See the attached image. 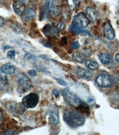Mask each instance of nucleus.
<instances>
[{
    "instance_id": "nucleus-20",
    "label": "nucleus",
    "mask_w": 119,
    "mask_h": 135,
    "mask_svg": "<svg viewBox=\"0 0 119 135\" xmlns=\"http://www.w3.org/2000/svg\"><path fill=\"white\" fill-rule=\"evenodd\" d=\"M72 59L78 63H83L85 60V57L81 52H75L72 54Z\"/></svg>"
},
{
    "instance_id": "nucleus-18",
    "label": "nucleus",
    "mask_w": 119,
    "mask_h": 135,
    "mask_svg": "<svg viewBox=\"0 0 119 135\" xmlns=\"http://www.w3.org/2000/svg\"><path fill=\"white\" fill-rule=\"evenodd\" d=\"M67 6L70 11H74L80 3V0H66Z\"/></svg>"
},
{
    "instance_id": "nucleus-39",
    "label": "nucleus",
    "mask_w": 119,
    "mask_h": 135,
    "mask_svg": "<svg viewBox=\"0 0 119 135\" xmlns=\"http://www.w3.org/2000/svg\"><path fill=\"white\" fill-rule=\"evenodd\" d=\"M0 2H1V0H0Z\"/></svg>"
},
{
    "instance_id": "nucleus-32",
    "label": "nucleus",
    "mask_w": 119,
    "mask_h": 135,
    "mask_svg": "<svg viewBox=\"0 0 119 135\" xmlns=\"http://www.w3.org/2000/svg\"><path fill=\"white\" fill-rule=\"evenodd\" d=\"M4 23V19L2 17L0 16V27L3 26Z\"/></svg>"
},
{
    "instance_id": "nucleus-5",
    "label": "nucleus",
    "mask_w": 119,
    "mask_h": 135,
    "mask_svg": "<svg viewBox=\"0 0 119 135\" xmlns=\"http://www.w3.org/2000/svg\"><path fill=\"white\" fill-rule=\"evenodd\" d=\"M38 95L34 93H29L23 98L22 104L25 108H34L39 103Z\"/></svg>"
},
{
    "instance_id": "nucleus-27",
    "label": "nucleus",
    "mask_w": 119,
    "mask_h": 135,
    "mask_svg": "<svg viewBox=\"0 0 119 135\" xmlns=\"http://www.w3.org/2000/svg\"><path fill=\"white\" fill-rule=\"evenodd\" d=\"M56 80L57 81L60 85H62V86H67V83L64 80L61 79H59V78H56Z\"/></svg>"
},
{
    "instance_id": "nucleus-13",
    "label": "nucleus",
    "mask_w": 119,
    "mask_h": 135,
    "mask_svg": "<svg viewBox=\"0 0 119 135\" xmlns=\"http://www.w3.org/2000/svg\"><path fill=\"white\" fill-rule=\"evenodd\" d=\"M1 68L2 72L7 75H12L15 71V66L11 63H7L3 64Z\"/></svg>"
},
{
    "instance_id": "nucleus-19",
    "label": "nucleus",
    "mask_w": 119,
    "mask_h": 135,
    "mask_svg": "<svg viewBox=\"0 0 119 135\" xmlns=\"http://www.w3.org/2000/svg\"><path fill=\"white\" fill-rule=\"evenodd\" d=\"M70 9L69 7L67 8L66 7L62 8L61 10V15L63 19L66 21H69L70 20L71 13L70 12Z\"/></svg>"
},
{
    "instance_id": "nucleus-3",
    "label": "nucleus",
    "mask_w": 119,
    "mask_h": 135,
    "mask_svg": "<svg viewBox=\"0 0 119 135\" xmlns=\"http://www.w3.org/2000/svg\"><path fill=\"white\" fill-rule=\"evenodd\" d=\"M62 95L65 102L71 106L78 108L79 106L83 103V101L78 98L75 94L70 92L69 88H66L62 90Z\"/></svg>"
},
{
    "instance_id": "nucleus-21",
    "label": "nucleus",
    "mask_w": 119,
    "mask_h": 135,
    "mask_svg": "<svg viewBox=\"0 0 119 135\" xmlns=\"http://www.w3.org/2000/svg\"><path fill=\"white\" fill-rule=\"evenodd\" d=\"M49 2H47L45 4L44 6L43 7V12H42V18L43 20L47 19L49 16V13L50 11V5Z\"/></svg>"
},
{
    "instance_id": "nucleus-7",
    "label": "nucleus",
    "mask_w": 119,
    "mask_h": 135,
    "mask_svg": "<svg viewBox=\"0 0 119 135\" xmlns=\"http://www.w3.org/2000/svg\"><path fill=\"white\" fill-rule=\"evenodd\" d=\"M95 82L97 85L101 88H109L114 84L113 79L108 74H102L97 76Z\"/></svg>"
},
{
    "instance_id": "nucleus-37",
    "label": "nucleus",
    "mask_w": 119,
    "mask_h": 135,
    "mask_svg": "<svg viewBox=\"0 0 119 135\" xmlns=\"http://www.w3.org/2000/svg\"><path fill=\"white\" fill-rule=\"evenodd\" d=\"M40 57H42V59H44L45 60H48V61L50 60V59L49 58L46 57V56L44 55H40Z\"/></svg>"
},
{
    "instance_id": "nucleus-9",
    "label": "nucleus",
    "mask_w": 119,
    "mask_h": 135,
    "mask_svg": "<svg viewBox=\"0 0 119 135\" xmlns=\"http://www.w3.org/2000/svg\"><path fill=\"white\" fill-rule=\"evenodd\" d=\"M104 33L108 40H113L115 37V31L109 22H106L104 26Z\"/></svg>"
},
{
    "instance_id": "nucleus-30",
    "label": "nucleus",
    "mask_w": 119,
    "mask_h": 135,
    "mask_svg": "<svg viewBox=\"0 0 119 135\" xmlns=\"http://www.w3.org/2000/svg\"><path fill=\"white\" fill-rule=\"evenodd\" d=\"M53 93L56 98H59L60 97V93L57 89H54L53 90Z\"/></svg>"
},
{
    "instance_id": "nucleus-15",
    "label": "nucleus",
    "mask_w": 119,
    "mask_h": 135,
    "mask_svg": "<svg viewBox=\"0 0 119 135\" xmlns=\"http://www.w3.org/2000/svg\"><path fill=\"white\" fill-rule=\"evenodd\" d=\"M8 84V79L7 74L2 72L1 68H0V91L3 90Z\"/></svg>"
},
{
    "instance_id": "nucleus-38",
    "label": "nucleus",
    "mask_w": 119,
    "mask_h": 135,
    "mask_svg": "<svg viewBox=\"0 0 119 135\" xmlns=\"http://www.w3.org/2000/svg\"><path fill=\"white\" fill-rule=\"evenodd\" d=\"M15 1L18 2L20 3H24L25 4L27 2V0H15Z\"/></svg>"
},
{
    "instance_id": "nucleus-36",
    "label": "nucleus",
    "mask_w": 119,
    "mask_h": 135,
    "mask_svg": "<svg viewBox=\"0 0 119 135\" xmlns=\"http://www.w3.org/2000/svg\"><path fill=\"white\" fill-rule=\"evenodd\" d=\"M2 122H3V116H2L1 112L0 111V125L2 124Z\"/></svg>"
},
{
    "instance_id": "nucleus-1",
    "label": "nucleus",
    "mask_w": 119,
    "mask_h": 135,
    "mask_svg": "<svg viewBox=\"0 0 119 135\" xmlns=\"http://www.w3.org/2000/svg\"><path fill=\"white\" fill-rule=\"evenodd\" d=\"M63 118L66 124L73 128L84 125L86 121V119L82 112L76 110L65 111Z\"/></svg>"
},
{
    "instance_id": "nucleus-11",
    "label": "nucleus",
    "mask_w": 119,
    "mask_h": 135,
    "mask_svg": "<svg viewBox=\"0 0 119 135\" xmlns=\"http://www.w3.org/2000/svg\"><path fill=\"white\" fill-rule=\"evenodd\" d=\"M100 62L105 65L110 64L113 62L112 56L108 53H102L98 55Z\"/></svg>"
},
{
    "instance_id": "nucleus-23",
    "label": "nucleus",
    "mask_w": 119,
    "mask_h": 135,
    "mask_svg": "<svg viewBox=\"0 0 119 135\" xmlns=\"http://www.w3.org/2000/svg\"><path fill=\"white\" fill-rule=\"evenodd\" d=\"M25 59L29 61H35L37 60V57L30 53H27L25 55Z\"/></svg>"
},
{
    "instance_id": "nucleus-34",
    "label": "nucleus",
    "mask_w": 119,
    "mask_h": 135,
    "mask_svg": "<svg viewBox=\"0 0 119 135\" xmlns=\"http://www.w3.org/2000/svg\"><path fill=\"white\" fill-rule=\"evenodd\" d=\"M114 80L116 81L117 83L119 84V75L118 74L114 75Z\"/></svg>"
},
{
    "instance_id": "nucleus-16",
    "label": "nucleus",
    "mask_w": 119,
    "mask_h": 135,
    "mask_svg": "<svg viewBox=\"0 0 119 135\" xmlns=\"http://www.w3.org/2000/svg\"><path fill=\"white\" fill-rule=\"evenodd\" d=\"M86 66L90 70H95L99 67V64L97 61L92 59H88L85 61Z\"/></svg>"
},
{
    "instance_id": "nucleus-22",
    "label": "nucleus",
    "mask_w": 119,
    "mask_h": 135,
    "mask_svg": "<svg viewBox=\"0 0 119 135\" xmlns=\"http://www.w3.org/2000/svg\"><path fill=\"white\" fill-rule=\"evenodd\" d=\"M56 31H57V30H55L53 27H52V26H51L49 25H46L43 28L44 34L47 36L51 35V34H54L55 32H56Z\"/></svg>"
},
{
    "instance_id": "nucleus-10",
    "label": "nucleus",
    "mask_w": 119,
    "mask_h": 135,
    "mask_svg": "<svg viewBox=\"0 0 119 135\" xmlns=\"http://www.w3.org/2000/svg\"><path fill=\"white\" fill-rule=\"evenodd\" d=\"M22 19L25 22H29L33 20L35 18L36 13L34 10L32 8H26L21 16Z\"/></svg>"
},
{
    "instance_id": "nucleus-17",
    "label": "nucleus",
    "mask_w": 119,
    "mask_h": 135,
    "mask_svg": "<svg viewBox=\"0 0 119 135\" xmlns=\"http://www.w3.org/2000/svg\"><path fill=\"white\" fill-rule=\"evenodd\" d=\"M50 10L51 11V12L53 15L55 17L58 16L60 12V9L59 6L56 5L54 1H53L51 3L50 6Z\"/></svg>"
},
{
    "instance_id": "nucleus-26",
    "label": "nucleus",
    "mask_w": 119,
    "mask_h": 135,
    "mask_svg": "<svg viewBox=\"0 0 119 135\" xmlns=\"http://www.w3.org/2000/svg\"><path fill=\"white\" fill-rule=\"evenodd\" d=\"M7 57L11 59H14L15 57V52L14 50H11L8 52L7 53Z\"/></svg>"
},
{
    "instance_id": "nucleus-4",
    "label": "nucleus",
    "mask_w": 119,
    "mask_h": 135,
    "mask_svg": "<svg viewBox=\"0 0 119 135\" xmlns=\"http://www.w3.org/2000/svg\"><path fill=\"white\" fill-rule=\"evenodd\" d=\"M46 118L51 125H57L59 123V111L57 106L51 105L46 112Z\"/></svg>"
},
{
    "instance_id": "nucleus-28",
    "label": "nucleus",
    "mask_w": 119,
    "mask_h": 135,
    "mask_svg": "<svg viewBox=\"0 0 119 135\" xmlns=\"http://www.w3.org/2000/svg\"><path fill=\"white\" fill-rule=\"evenodd\" d=\"M79 46H80L77 42H74L71 44V48L73 49H77L79 48Z\"/></svg>"
},
{
    "instance_id": "nucleus-33",
    "label": "nucleus",
    "mask_w": 119,
    "mask_h": 135,
    "mask_svg": "<svg viewBox=\"0 0 119 135\" xmlns=\"http://www.w3.org/2000/svg\"><path fill=\"white\" fill-rule=\"evenodd\" d=\"M61 43L62 45H65L67 43V39L66 37H63L62 38L61 41Z\"/></svg>"
},
{
    "instance_id": "nucleus-12",
    "label": "nucleus",
    "mask_w": 119,
    "mask_h": 135,
    "mask_svg": "<svg viewBox=\"0 0 119 135\" xmlns=\"http://www.w3.org/2000/svg\"><path fill=\"white\" fill-rule=\"evenodd\" d=\"M86 16L89 20L92 22H95L98 18L99 14L98 12L94 8L92 7H87L86 10Z\"/></svg>"
},
{
    "instance_id": "nucleus-24",
    "label": "nucleus",
    "mask_w": 119,
    "mask_h": 135,
    "mask_svg": "<svg viewBox=\"0 0 119 135\" xmlns=\"http://www.w3.org/2000/svg\"><path fill=\"white\" fill-rule=\"evenodd\" d=\"M66 28V25L65 24L64 22L62 21H60L59 22V23L57 26V28H56V30L58 31H63Z\"/></svg>"
},
{
    "instance_id": "nucleus-35",
    "label": "nucleus",
    "mask_w": 119,
    "mask_h": 135,
    "mask_svg": "<svg viewBox=\"0 0 119 135\" xmlns=\"http://www.w3.org/2000/svg\"><path fill=\"white\" fill-rule=\"evenodd\" d=\"M115 60L117 63H119V53H117L115 56Z\"/></svg>"
},
{
    "instance_id": "nucleus-29",
    "label": "nucleus",
    "mask_w": 119,
    "mask_h": 135,
    "mask_svg": "<svg viewBox=\"0 0 119 135\" xmlns=\"http://www.w3.org/2000/svg\"><path fill=\"white\" fill-rule=\"evenodd\" d=\"M28 74L30 76H35L37 75V71L35 70H30L28 71Z\"/></svg>"
},
{
    "instance_id": "nucleus-31",
    "label": "nucleus",
    "mask_w": 119,
    "mask_h": 135,
    "mask_svg": "<svg viewBox=\"0 0 119 135\" xmlns=\"http://www.w3.org/2000/svg\"><path fill=\"white\" fill-rule=\"evenodd\" d=\"M15 131L13 130H9L7 131H6L4 132L3 133V134H13L14 133Z\"/></svg>"
},
{
    "instance_id": "nucleus-6",
    "label": "nucleus",
    "mask_w": 119,
    "mask_h": 135,
    "mask_svg": "<svg viewBox=\"0 0 119 135\" xmlns=\"http://www.w3.org/2000/svg\"><path fill=\"white\" fill-rule=\"evenodd\" d=\"M89 20L86 14L80 12L75 16L73 18L74 25L79 28L84 29L87 28L89 24Z\"/></svg>"
},
{
    "instance_id": "nucleus-8",
    "label": "nucleus",
    "mask_w": 119,
    "mask_h": 135,
    "mask_svg": "<svg viewBox=\"0 0 119 135\" xmlns=\"http://www.w3.org/2000/svg\"><path fill=\"white\" fill-rule=\"evenodd\" d=\"M75 74L79 78L83 79L85 80H89L92 76V73L84 68L78 66L75 70Z\"/></svg>"
},
{
    "instance_id": "nucleus-25",
    "label": "nucleus",
    "mask_w": 119,
    "mask_h": 135,
    "mask_svg": "<svg viewBox=\"0 0 119 135\" xmlns=\"http://www.w3.org/2000/svg\"><path fill=\"white\" fill-rule=\"evenodd\" d=\"M81 54L84 56V57H89L90 55H92V52L89 49H82L80 52Z\"/></svg>"
},
{
    "instance_id": "nucleus-14",
    "label": "nucleus",
    "mask_w": 119,
    "mask_h": 135,
    "mask_svg": "<svg viewBox=\"0 0 119 135\" xmlns=\"http://www.w3.org/2000/svg\"><path fill=\"white\" fill-rule=\"evenodd\" d=\"M13 8L16 14L22 16L25 10V4L20 3L17 1H14L13 4Z\"/></svg>"
},
{
    "instance_id": "nucleus-2",
    "label": "nucleus",
    "mask_w": 119,
    "mask_h": 135,
    "mask_svg": "<svg viewBox=\"0 0 119 135\" xmlns=\"http://www.w3.org/2000/svg\"><path fill=\"white\" fill-rule=\"evenodd\" d=\"M32 86L30 79L24 73H19L17 79V90L20 95L26 93Z\"/></svg>"
}]
</instances>
